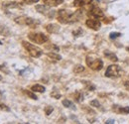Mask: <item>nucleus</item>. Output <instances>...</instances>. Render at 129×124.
Returning <instances> with one entry per match:
<instances>
[{
	"label": "nucleus",
	"instance_id": "obj_1",
	"mask_svg": "<svg viewBox=\"0 0 129 124\" xmlns=\"http://www.w3.org/2000/svg\"><path fill=\"white\" fill-rule=\"evenodd\" d=\"M81 16V11H77L75 13L69 12L68 10L64 9H61L58 11V20L63 23V24H69V23H74L76 21L79 20Z\"/></svg>",
	"mask_w": 129,
	"mask_h": 124
},
{
	"label": "nucleus",
	"instance_id": "obj_2",
	"mask_svg": "<svg viewBox=\"0 0 129 124\" xmlns=\"http://www.w3.org/2000/svg\"><path fill=\"white\" fill-rule=\"evenodd\" d=\"M22 45H23V47L27 50V52L29 53V55H30L31 57H33V58H39V57H41L42 54H43V51H42L40 48H38L37 46L33 45L31 43H28V42H26V41H23V42H22Z\"/></svg>",
	"mask_w": 129,
	"mask_h": 124
},
{
	"label": "nucleus",
	"instance_id": "obj_3",
	"mask_svg": "<svg viewBox=\"0 0 129 124\" xmlns=\"http://www.w3.org/2000/svg\"><path fill=\"white\" fill-rule=\"evenodd\" d=\"M15 22L19 25H25V26H30V27H36L37 25L40 24L38 20H35L31 17L27 16H20L15 19Z\"/></svg>",
	"mask_w": 129,
	"mask_h": 124
},
{
	"label": "nucleus",
	"instance_id": "obj_4",
	"mask_svg": "<svg viewBox=\"0 0 129 124\" xmlns=\"http://www.w3.org/2000/svg\"><path fill=\"white\" fill-rule=\"evenodd\" d=\"M86 65L93 71H100L103 68V62L100 59L92 58L89 56L86 58Z\"/></svg>",
	"mask_w": 129,
	"mask_h": 124
},
{
	"label": "nucleus",
	"instance_id": "obj_5",
	"mask_svg": "<svg viewBox=\"0 0 129 124\" xmlns=\"http://www.w3.org/2000/svg\"><path fill=\"white\" fill-rule=\"evenodd\" d=\"M28 38L30 41H32L36 44H44L48 41V37L43 33H30L28 35Z\"/></svg>",
	"mask_w": 129,
	"mask_h": 124
},
{
	"label": "nucleus",
	"instance_id": "obj_6",
	"mask_svg": "<svg viewBox=\"0 0 129 124\" xmlns=\"http://www.w3.org/2000/svg\"><path fill=\"white\" fill-rule=\"evenodd\" d=\"M120 68L119 66L117 65H111L107 68L106 72H105V76L107 78H116V77H119L120 76Z\"/></svg>",
	"mask_w": 129,
	"mask_h": 124
},
{
	"label": "nucleus",
	"instance_id": "obj_7",
	"mask_svg": "<svg viewBox=\"0 0 129 124\" xmlns=\"http://www.w3.org/2000/svg\"><path fill=\"white\" fill-rule=\"evenodd\" d=\"M36 10L39 12V13H41V14H43V15H46L48 16V17H53L54 16V11H52L50 8H49V6L47 5H37L36 6Z\"/></svg>",
	"mask_w": 129,
	"mask_h": 124
},
{
	"label": "nucleus",
	"instance_id": "obj_8",
	"mask_svg": "<svg viewBox=\"0 0 129 124\" xmlns=\"http://www.w3.org/2000/svg\"><path fill=\"white\" fill-rule=\"evenodd\" d=\"M85 25L88 27V28H90V29H92V30H99L100 29V27H101V24H100V22L95 19V18H93V19H87L86 20V22H85Z\"/></svg>",
	"mask_w": 129,
	"mask_h": 124
},
{
	"label": "nucleus",
	"instance_id": "obj_9",
	"mask_svg": "<svg viewBox=\"0 0 129 124\" xmlns=\"http://www.w3.org/2000/svg\"><path fill=\"white\" fill-rule=\"evenodd\" d=\"M89 16H91L92 18L98 19V18L103 17V12L101 11L100 8H98L96 6H93V7L89 10Z\"/></svg>",
	"mask_w": 129,
	"mask_h": 124
},
{
	"label": "nucleus",
	"instance_id": "obj_10",
	"mask_svg": "<svg viewBox=\"0 0 129 124\" xmlns=\"http://www.w3.org/2000/svg\"><path fill=\"white\" fill-rule=\"evenodd\" d=\"M43 1L45 5H47L49 7H56L63 3V0H43Z\"/></svg>",
	"mask_w": 129,
	"mask_h": 124
},
{
	"label": "nucleus",
	"instance_id": "obj_11",
	"mask_svg": "<svg viewBox=\"0 0 129 124\" xmlns=\"http://www.w3.org/2000/svg\"><path fill=\"white\" fill-rule=\"evenodd\" d=\"M46 29L49 33H58L60 31V27L57 24H49V25H47Z\"/></svg>",
	"mask_w": 129,
	"mask_h": 124
},
{
	"label": "nucleus",
	"instance_id": "obj_12",
	"mask_svg": "<svg viewBox=\"0 0 129 124\" xmlns=\"http://www.w3.org/2000/svg\"><path fill=\"white\" fill-rule=\"evenodd\" d=\"M31 90L34 92H44L46 90V88H45V86H43L41 84H35L31 87Z\"/></svg>",
	"mask_w": 129,
	"mask_h": 124
},
{
	"label": "nucleus",
	"instance_id": "obj_13",
	"mask_svg": "<svg viewBox=\"0 0 129 124\" xmlns=\"http://www.w3.org/2000/svg\"><path fill=\"white\" fill-rule=\"evenodd\" d=\"M104 55H105V57H107L109 60H111L112 62H117L118 61V59H117V57L113 54V53H110V52H107V51H105L104 52Z\"/></svg>",
	"mask_w": 129,
	"mask_h": 124
},
{
	"label": "nucleus",
	"instance_id": "obj_14",
	"mask_svg": "<svg viewBox=\"0 0 129 124\" xmlns=\"http://www.w3.org/2000/svg\"><path fill=\"white\" fill-rule=\"evenodd\" d=\"M63 105H64V107H67V108L76 109L74 103H73L71 100H69V99H64V100H63Z\"/></svg>",
	"mask_w": 129,
	"mask_h": 124
},
{
	"label": "nucleus",
	"instance_id": "obj_15",
	"mask_svg": "<svg viewBox=\"0 0 129 124\" xmlns=\"http://www.w3.org/2000/svg\"><path fill=\"white\" fill-rule=\"evenodd\" d=\"M5 8H20V5L17 2H8L3 5Z\"/></svg>",
	"mask_w": 129,
	"mask_h": 124
},
{
	"label": "nucleus",
	"instance_id": "obj_16",
	"mask_svg": "<svg viewBox=\"0 0 129 124\" xmlns=\"http://www.w3.org/2000/svg\"><path fill=\"white\" fill-rule=\"evenodd\" d=\"M84 71V67L81 66V65H78L74 68V73L75 74H80V73H82Z\"/></svg>",
	"mask_w": 129,
	"mask_h": 124
},
{
	"label": "nucleus",
	"instance_id": "obj_17",
	"mask_svg": "<svg viewBox=\"0 0 129 124\" xmlns=\"http://www.w3.org/2000/svg\"><path fill=\"white\" fill-rule=\"evenodd\" d=\"M48 57L49 58H51V59L56 60V61H60V60L62 59V57H61L60 55L55 54V53H48Z\"/></svg>",
	"mask_w": 129,
	"mask_h": 124
},
{
	"label": "nucleus",
	"instance_id": "obj_18",
	"mask_svg": "<svg viewBox=\"0 0 129 124\" xmlns=\"http://www.w3.org/2000/svg\"><path fill=\"white\" fill-rule=\"evenodd\" d=\"M24 92L26 93V94H27V95H28L30 98H32V99H37V96H36V94H34V93H33L34 91L32 92V90H31V91H30V90H25Z\"/></svg>",
	"mask_w": 129,
	"mask_h": 124
},
{
	"label": "nucleus",
	"instance_id": "obj_19",
	"mask_svg": "<svg viewBox=\"0 0 129 124\" xmlns=\"http://www.w3.org/2000/svg\"><path fill=\"white\" fill-rule=\"evenodd\" d=\"M90 105L93 106V107H96V108H99V107H100V103L98 102V100H96V99L90 101Z\"/></svg>",
	"mask_w": 129,
	"mask_h": 124
},
{
	"label": "nucleus",
	"instance_id": "obj_20",
	"mask_svg": "<svg viewBox=\"0 0 129 124\" xmlns=\"http://www.w3.org/2000/svg\"><path fill=\"white\" fill-rule=\"evenodd\" d=\"M82 99H83V95H82V93L77 92V94H76V100L79 101V102H81Z\"/></svg>",
	"mask_w": 129,
	"mask_h": 124
},
{
	"label": "nucleus",
	"instance_id": "obj_21",
	"mask_svg": "<svg viewBox=\"0 0 129 124\" xmlns=\"http://www.w3.org/2000/svg\"><path fill=\"white\" fill-rule=\"evenodd\" d=\"M119 113H129V107H120L118 110Z\"/></svg>",
	"mask_w": 129,
	"mask_h": 124
},
{
	"label": "nucleus",
	"instance_id": "obj_22",
	"mask_svg": "<svg viewBox=\"0 0 129 124\" xmlns=\"http://www.w3.org/2000/svg\"><path fill=\"white\" fill-rule=\"evenodd\" d=\"M81 6L83 5H89L92 3V0H81Z\"/></svg>",
	"mask_w": 129,
	"mask_h": 124
},
{
	"label": "nucleus",
	"instance_id": "obj_23",
	"mask_svg": "<svg viewBox=\"0 0 129 124\" xmlns=\"http://www.w3.org/2000/svg\"><path fill=\"white\" fill-rule=\"evenodd\" d=\"M52 111H53V107H52V106H47V107L45 108V113H46L47 115H50Z\"/></svg>",
	"mask_w": 129,
	"mask_h": 124
},
{
	"label": "nucleus",
	"instance_id": "obj_24",
	"mask_svg": "<svg viewBox=\"0 0 129 124\" xmlns=\"http://www.w3.org/2000/svg\"><path fill=\"white\" fill-rule=\"evenodd\" d=\"M37 2H39V0H24V3L26 4H34Z\"/></svg>",
	"mask_w": 129,
	"mask_h": 124
},
{
	"label": "nucleus",
	"instance_id": "obj_25",
	"mask_svg": "<svg viewBox=\"0 0 129 124\" xmlns=\"http://www.w3.org/2000/svg\"><path fill=\"white\" fill-rule=\"evenodd\" d=\"M74 6H76V7H80V6H81V0H75V1H74Z\"/></svg>",
	"mask_w": 129,
	"mask_h": 124
},
{
	"label": "nucleus",
	"instance_id": "obj_26",
	"mask_svg": "<svg viewBox=\"0 0 129 124\" xmlns=\"http://www.w3.org/2000/svg\"><path fill=\"white\" fill-rule=\"evenodd\" d=\"M119 36H120V33H111L109 37H110L111 39H114V38H116V37H119Z\"/></svg>",
	"mask_w": 129,
	"mask_h": 124
},
{
	"label": "nucleus",
	"instance_id": "obj_27",
	"mask_svg": "<svg viewBox=\"0 0 129 124\" xmlns=\"http://www.w3.org/2000/svg\"><path fill=\"white\" fill-rule=\"evenodd\" d=\"M51 95H52L53 97H55V98H60V97H61V94H60V93L52 92L51 93Z\"/></svg>",
	"mask_w": 129,
	"mask_h": 124
},
{
	"label": "nucleus",
	"instance_id": "obj_28",
	"mask_svg": "<svg viewBox=\"0 0 129 124\" xmlns=\"http://www.w3.org/2000/svg\"><path fill=\"white\" fill-rule=\"evenodd\" d=\"M2 66H0V71H2V72H4V73H6V74H9V71L5 68V67H3V68H1Z\"/></svg>",
	"mask_w": 129,
	"mask_h": 124
},
{
	"label": "nucleus",
	"instance_id": "obj_29",
	"mask_svg": "<svg viewBox=\"0 0 129 124\" xmlns=\"http://www.w3.org/2000/svg\"><path fill=\"white\" fill-rule=\"evenodd\" d=\"M0 109H2V110H9V108H8V107H6V105L1 104V103H0Z\"/></svg>",
	"mask_w": 129,
	"mask_h": 124
},
{
	"label": "nucleus",
	"instance_id": "obj_30",
	"mask_svg": "<svg viewBox=\"0 0 129 124\" xmlns=\"http://www.w3.org/2000/svg\"><path fill=\"white\" fill-rule=\"evenodd\" d=\"M124 86H125V88H126L127 90H129V81H125V82H124Z\"/></svg>",
	"mask_w": 129,
	"mask_h": 124
},
{
	"label": "nucleus",
	"instance_id": "obj_31",
	"mask_svg": "<svg viewBox=\"0 0 129 124\" xmlns=\"http://www.w3.org/2000/svg\"><path fill=\"white\" fill-rule=\"evenodd\" d=\"M106 123H114V121H113V120H107Z\"/></svg>",
	"mask_w": 129,
	"mask_h": 124
},
{
	"label": "nucleus",
	"instance_id": "obj_32",
	"mask_svg": "<svg viewBox=\"0 0 129 124\" xmlns=\"http://www.w3.org/2000/svg\"><path fill=\"white\" fill-rule=\"evenodd\" d=\"M1 97H2V92L0 91V98H1Z\"/></svg>",
	"mask_w": 129,
	"mask_h": 124
},
{
	"label": "nucleus",
	"instance_id": "obj_33",
	"mask_svg": "<svg viewBox=\"0 0 129 124\" xmlns=\"http://www.w3.org/2000/svg\"><path fill=\"white\" fill-rule=\"evenodd\" d=\"M126 50H127V51L129 52V47H127V48H126Z\"/></svg>",
	"mask_w": 129,
	"mask_h": 124
},
{
	"label": "nucleus",
	"instance_id": "obj_34",
	"mask_svg": "<svg viewBox=\"0 0 129 124\" xmlns=\"http://www.w3.org/2000/svg\"><path fill=\"white\" fill-rule=\"evenodd\" d=\"M0 80H2V77H1V75H0Z\"/></svg>",
	"mask_w": 129,
	"mask_h": 124
},
{
	"label": "nucleus",
	"instance_id": "obj_35",
	"mask_svg": "<svg viewBox=\"0 0 129 124\" xmlns=\"http://www.w3.org/2000/svg\"><path fill=\"white\" fill-rule=\"evenodd\" d=\"M0 45H2V43H1V41H0Z\"/></svg>",
	"mask_w": 129,
	"mask_h": 124
}]
</instances>
